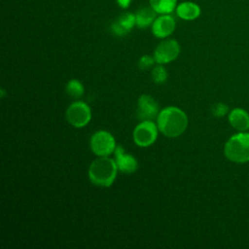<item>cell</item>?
Listing matches in <instances>:
<instances>
[{"instance_id":"obj_1","label":"cell","mask_w":249,"mask_h":249,"mask_svg":"<svg viewBox=\"0 0 249 249\" xmlns=\"http://www.w3.org/2000/svg\"><path fill=\"white\" fill-rule=\"evenodd\" d=\"M188 117L178 107H165L157 118L159 130L167 137H177L185 132L188 127Z\"/></svg>"},{"instance_id":"obj_2","label":"cell","mask_w":249,"mask_h":249,"mask_svg":"<svg viewBox=\"0 0 249 249\" xmlns=\"http://www.w3.org/2000/svg\"><path fill=\"white\" fill-rule=\"evenodd\" d=\"M117 170L115 160L108 157H99L90 163L89 178L95 186L110 187L115 181Z\"/></svg>"},{"instance_id":"obj_3","label":"cell","mask_w":249,"mask_h":249,"mask_svg":"<svg viewBox=\"0 0 249 249\" xmlns=\"http://www.w3.org/2000/svg\"><path fill=\"white\" fill-rule=\"evenodd\" d=\"M225 157L235 163L249 161V133L239 131L231 136L224 147Z\"/></svg>"},{"instance_id":"obj_4","label":"cell","mask_w":249,"mask_h":249,"mask_svg":"<svg viewBox=\"0 0 249 249\" xmlns=\"http://www.w3.org/2000/svg\"><path fill=\"white\" fill-rule=\"evenodd\" d=\"M90 149L98 157H107L116 149L114 136L106 130H98L92 134L89 141Z\"/></svg>"},{"instance_id":"obj_5","label":"cell","mask_w":249,"mask_h":249,"mask_svg":"<svg viewBox=\"0 0 249 249\" xmlns=\"http://www.w3.org/2000/svg\"><path fill=\"white\" fill-rule=\"evenodd\" d=\"M65 117L67 122L74 127L86 126L91 119L89 106L83 101H75L69 105Z\"/></svg>"},{"instance_id":"obj_6","label":"cell","mask_w":249,"mask_h":249,"mask_svg":"<svg viewBox=\"0 0 249 249\" xmlns=\"http://www.w3.org/2000/svg\"><path fill=\"white\" fill-rule=\"evenodd\" d=\"M158 124L153 121H141L133 130V140L139 147L151 146L158 137Z\"/></svg>"},{"instance_id":"obj_7","label":"cell","mask_w":249,"mask_h":249,"mask_svg":"<svg viewBox=\"0 0 249 249\" xmlns=\"http://www.w3.org/2000/svg\"><path fill=\"white\" fill-rule=\"evenodd\" d=\"M180 53V46L176 40L168 39L160 42L154 52V57L157 63L166 64L174 59Z\"/></svg>"},{"instance_id":"obj_8","label":"cell","mask_w":249,"mask_h":249,"mask_svg":"<svg viewBox=\"0 0 249 249\" xmlns=\"http://www.w3.org/2000/svg\"><path fill=\"white\" fill-rule=\"evenodd\" d=\"M160 107L158 102L148 94H142L137 101L136 116L140 121H153L158 118Z\"/></svg>"},{"instance_id":"obj_9","label":"cell","mask_w":249,"mask_h":249,"mask_svg":"<svg viewBox=\"0 0 249 249\" xmlns=\"http://www.w3.org/2000/svg\"><path fill=\"white\" fill-rule=\"evenodd\" d=\"M114 153H115L114 160L116 161L118 170L126 174L134 173L137 170L138 162L136 159L132 155L127 154L122 146H117Z\"/></svg>"},{"instance_id":"obj_10","label":"cell","mask_w":249,"mask_h":249,"mask_svg":"<svg viewBox=\"0 0 249 249\" xmlns=\"http://www.w3.org/2000/svg\"><path fill=\"white\" fill-rule=\"evenodd\" d=\"M175 20L170 15H160L152 24V32L157 38H166L175 29Z\"/></svg>"},{"instance_id":"obj_11","label":"cell","mask_w":249,"mask_h":249,"mask_svg":"<svg viewBox=\"0 0 249 249\" xmlns=\"http://www.w3.org/2000/svg\"><path fill=\"white\" fill-rule=\"evenodd\" d=\"M134 25H136L135 15L132 13H124L112 23L111 28L116 36H124L126 35Z\"/></svg>"},{"instance_id":"obj_12","label":"cell","mask_w":249,"mask_h":249,"mask_svg":"<svg viewBox=\"0 0 249 249\" xmlns=\"http://www.w3.org/2000/svg\"><path fill=\"white\" fill-rule=\"evenodd\" d=\"M228 120L230 124L237 131L249 129V114L242 108H233L230 111Z\"/></svg>"},{"instance_id":"obj_13","label":"cell","mask_w":249,"mask_h":249,"mask_svg":"<svg viewBox=\"0 0 249 249\" xmlns=\"http://www.w3.org/2000/svg\"><path fill=\"white\" fill-rule=\"evenodd\" d=\"M176 14L182 19L194 20L199 17L200 7L195 2L185 1L176 7Z\"/></svg>"},{"instance_id":"obj_14","label":"cell","mask_w":249,"mask_h":249,"mask_svg":"<svg viewBox=\"0 0 249 249\" xmlns=\"http://www.w3.org/2000/svg\"><path fill=\"white\" fill-rule=\"evenodd\" d=\"M157 12L150 6V7H142L140 8L135 14L136 25L139 28H146L149 25L153 24L155 21Z\"/></svg>"},{"instance_id":"obj_15","label":"cell","mask_w":249,"mask_h":249,"mask_svg":"<svg viewBox=\"0 0 249 249\" xmlns=\"http://www.w3.org/2000/svg\"><path fill=\"white\" fill-rule=\"evenodd\" d=\"M150 6L160 15H169L176 8L177 0H149Z\"/></svg>"},{"instance_id":"obj_16","label":"cell","mask_w":249,"mask_h":249,"mask_svg":"<svg viewBox=\"0 0 249 249\" xmlns=\"http://www.w3.org/2000/svg\"><path fill=\"white\" fill-rule=\"evenodd\" d=\"M65 90H66V93L68 94V96H70L71 98H74V99H78V98L82 97L84 94V91H85L82 83L76 79H72L66 84Z\"/></svg>"},{"instance_id":"obj_17","label":"cell","mask_w":249,"mask_h":249,"mask_svg":"<svg viewBox=\"0 0 249 249\" xmlns=\"http://www.w3.org/2000/svg\"><path fill=\"white\" fill-rule=\"evenodd\" d=\"M152 79L156 84H163L167 80V72L160 64L154 67L152 70Z\"/></svg>"},{"instance_id":"obj_18","label":"cell","mask_w":249,"mask_h":249,"mask_svg":"<svg viewBox=\"0 0 249 249\" xmlns=\"http://www.w3.org/2000/svg\"><path fill=\"white\" fill-rule=\"evenodd\" d=\"M155 62H156V60H155L154 56L143 55V56L140 57V59L138 61V67L141 70H148L154 65Z\"/></svg>"},{"instance_id":"obj_19","label":"cell","mask_w":249,"mask_h":249,"mask_svg":"<svg viewBox=\"0 0 249 249\" xmlns=\"http://www.w3.org/2000/svg\"><path fill=\"white\" fill-rule=\"evenodd\" d=\"M211 112H212V115L214 117L221 118V117H224L226 114H228L229 107L224 103H216L211 108Z\"/></svg>"},{"instance_id":"obj_20","label":"cell","mask_w":249,"mask_h":249,"mask_svg":"<svg viewBox=\"0 0 249 249\" xmlns=\"http://www.w3.org/2000/svg\"><path fill=\"white\" fill-rule=\"evenodd\" d=\"M131 1H132V0H117L119 6H120L121 8H123V9L128 8L129 5H130V3H131Z\"/></svg>"}]
</instances>
